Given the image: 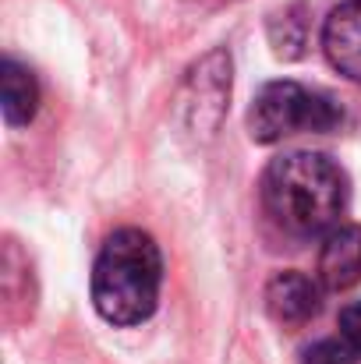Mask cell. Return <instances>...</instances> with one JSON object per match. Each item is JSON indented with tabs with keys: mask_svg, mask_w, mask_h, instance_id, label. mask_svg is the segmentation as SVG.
Wrapping results in <instances>:
<instances>
[{
	"mask_svg": "<svg viewBox=\"0 0 361 364\" xmlns=\"http://www.w3.org/2000/svg\"><path fill=\"white\" fill-rule=\"evenodd\" d=\"M323 50L344 78L361 82V0H344L330 11L323 25Z\"/></svg>",
	"mask_w": 361,
	"mask_h": 364,
	"instance_id": "6",
	"label": "cell"
},
{
	"mask_svg": "<svg viewBox=\"0 0 361 364\" xmlns=\"http://www.w3.org/2000/svg\"><path fill=\"white\" fill-rule=\"evenodd\" d=\"M340 121H344V114H340V107L330 96L312 92V89L298 85V82H269V85H262L255 92V100H251V110H248V131L262 145L283 141V138L301 134V131L326 134Z\"/></svg>",
	"mask_w": 361,
	"mask_h": 364,
	"instance_id": "3",
	"label": "cell"
},
{
	"mask_svg": "<svg viewBox=\"0 0 361 364\" xmlns=\"http://www.w3.org/2000/svg\"><path fill=\"white\" fill-rule=\"evenodd\" d=\"M319 283L326 290H351L361 283V227L337 223L323 234L319 247Z\"/></svg>",
	"mask_w": 361,
	"mask_h": 364,
	"instance_id": "5",
	"label": "cell"
},
{
	"mask_svg": "<svg viewBox=\"0 0 361 364\" xmlns=\"http://www.w3.org/2000/svg\"><path fill=\"white\" fill-rule=\"evenodd\" d=\"M262 205L280 230L319 237L347 209V173L323 152H283L262 173Z\"/></svg>",
	"mask_w": 361,
	"mask_h": 364,
	"instance_id": "1",
	"label": "cell"
},
{
	"mask_svg": "<svg viewBox=\"0 0 361 364\" xmlns=\"http://www.w3.org/2000/svg\"><path fill=\"white\" fill-rule=\"evenodd\" d=\"M323 308V283H315L312 276L287 269L276 272L266 283V311L276 326L283 329H298L305 322H312Z\"/></svg>",
	"mask_w": 361,
	"mask_h": 364,
	"instance_id": "4",
	"label": "cell"
},
{
	"mask_svg": "<svg viewBox=\"0 0 361 364\" xmlns=\"http://www.w3.org/2000/svg\"><path fill=\"white\" fill-rule=\"evenodd\" d=\"M340 336L358 350V358H361V301H355V304H347L344 311H340Z\"/></svg>",
	"mask_w": 361,
	"mask_h": 364,
	"instance_id": "9",
	"label": "cell"
},
{
	"mask_svg": "<svg viewBox=\"0 0 361 364\" xmlns=\"http://www.w3.org/2000/svg\"><path fill=\"white\" fill-rule=\"evenodd\" d=\"M0 110H4V121L11 127H21L36 117L39 110V85H36V75L18 64L14 57H7L0 64Z\"/></svg>",
	"mask_w": 361,
	"mask_h": 364,
	"instance_id": "7",
	"label": "cell"
},
{
	"mask_svg": "<svg viewBox=\"0 0 361 364\" xmlns=\"http://www.w3.org/2000/svg\"><path fill=\"white\" fill-rule=\"evenodd\" d=\"M163 287L159 244L138 227L114 230L93 265V304L110 326H142L152 318Z\"/></svg>",
	"mask_w": 361,
	"mask_h": 364,
	"instance_id": "2",
	"label": "cell"
},
{
	"mask_svg": "<svg viewBox=\"0 0 361 364\" xmlns=\"http://www.w3.org/2000/svg\"><path fill=\"white\" fill-rule=\"evenodd\" d=\"M305 364H358V350L337 336V340H319L305 350Z\"/></svg>",
	"mask_w": 361,
	"mask_h": 364,
	"instance_id": "8",
	"label": "cell"
}]
</instances>
